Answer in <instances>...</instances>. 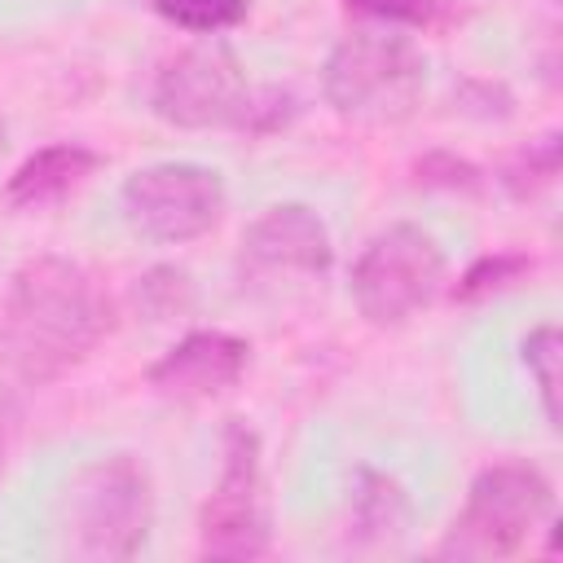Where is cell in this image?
Wrapping results in <instances>:
<instances>
[{"label":"cell","instance_id":"1","mask_svg":"<svg viewBox=\"0 0 563 563\" xmlns=\"http://www.w3.org/2000/svg\"><path fill=\"white\" fill-rule=\"evenodd\" d=\"M114 325L101 282L62 255L26 260L0 308V365L22 387H48L84 365Z\"/></svg>","mask_w":563,"mask_h":563},{"label":"cell","instance_id":"2","mask_svg":"<svg viewBox=\"0 0 563 563\" xmlns=\"http://www.w3.org/2000/svg\"><path fill=\"white\" fill-rule=\"evenodd\" d=\"M154 523L150 471L132 453H106L84 462L57 501V528L75 559L119 563L141 554Z\"/></svg>","mask_w":563,"mask_h":563},{"label":"cell","instance_id":"3","mask_svg":"<svg viewBox=\"0 0 563 563\" xmlns=\"http://www.w3.org/2000/svg\"><path fill=\"white\" fill-rule=\"evenodd\" d=\"M427 88V57L391 31L343 35L321 66V97L352 123H400Z\"/></svg>","mask_w":563,"mask_h":563},{"label":"cell","instance_id":"4","mask_svg":"<svg viewBox=\"0 0 563 563\" xmlns=\"http://www.w3.org/2000/svg\"><path fill=\"white\" fill-rule=\"evenodd\" d=\"M550 515H554V484L537 466L493 462L471 479L466 501L453 515L449 532L440 537L435 554L457 559V563L506 559L541 523H550Z\"/></svg>","mask_w":563,"mask_h":563},{"label":"cell","instance_id":"5","mask_svg":"<svg viewBox=\"0 0 563 563\" xmlns=\"http://www.w3.org/2000/svg\"><path fill=\"white\" fill-rule=\"evenodd\" d=\"M352 303L356 312L378 325H405L422 308H431L444 290V251L418 224H387L365 242L352 264Z\"/></svg>","mask_w":563,"mask_h":563},{"label":"cell","instance_id":"6","mask_svg":"<svg viewBox=\"0 0 563 563\" xmlns=\"http://www.w3.org/2000/svg\"><path fill=\"white\" fill-rule=\"evenodd\" d=\"M255 88L238 62V53L220 40L189 44L172 53L150 88V106L172 128H246Z\"/></svg>","mask_w":563,"mask_h":563},{"label":"cell","instance_id":"7","mask_svg":"<svg viewBox=\"0 0 563 563\" xmlns=\"http://www.w3.org/2000/svg\"><path fill=\"white\" fill-rule=\"evenodd\" d=\"M273 545L268 493L260 471V435L229 418L224 427V466L211 497L198 510V550L207 559H264Z\"/></svg>","mask_w":563,"mask_h":563},{"label":"cell","instance_id":"8","mask_svg":"<svg viewBox=\"0 0 563 563\" xmlns=\"http://www.w3.org/2000/svg\"><path fill=\"white\" fill-rule=\"evenodd\" d=\"M123 220L150 242H194L224 216V180L202 163H154L123 180Z\"/></svg>","mask_w":563,"mask_h":563},{"label":"cell","instance_id":"9","mask_svg":"<svg viewBox=\"0 0 563 563\" xmlns=\"http://www.w3.org/2000/svg\"><path fill=\"white\" fill-rule=\"evenodd\" d=\"M242 268L255 277L273 273H308L321 277L334 260V242L325 220L303 202H277L242 229Z\"/></svg>","mask_w":563,"mask_h":563},{"label":"cell","instance_id":"10","mask_svg":"<svg viewBox=\"0 0 563 563\" xmlns=\"http://www.w3.org/2000/svg\"><path fill=\"white\" fill-rule=\"evenodd\" d=\"M251 365V343L224 330H194L150 365V387L167 400H207L229 391Z\"/></svg>","mask_w":563,"mask_h":563},{"label":"cell","instance_id":"11","mask_svg":"<svg viewBox=\"0 0 563 563\" xmlns=\"http://www.w3.org/2000/svg\"><path fill=\"white\" fill-rule=\"evenodd\" d=\"M97 154L88 145H75V141H57V145H44L35 150L31 158L18 163V172L9 176L4 185V198L22 211H40V207H53L62 202L66 194H75L92 172H97Z\"/></svg>","mask_w":563,"mask_h":563},{"label":"cell","instance_id":"12","mask_svg":"<svg viewBox=\"0 0 563 563\" xmlns=\"http://www.w3.org/2000/svg\"><path fill=\"white\" fill-rule=\"evenodd\" d=\"M347 510H352L356 541H391L409 528V493L400 488V479H391L374 466H356Z\"/></svg>","mask_w":563,"mask_h":563},{"label":"cell","instance_id":"13","mask_svg":"<svg viewBox=\"0 0 563 563\" xmlns=\"http://www.w3.org/2000/svg\"><path fill=\"white\" fill-rule=\"evenodd\" d=\"M559 158H563L559 132H545V136L519 145V150L501 163L497 180H501V189H506L515 202H528V198H537L541 189L554 185V176H559Z\"/></svg>","mask_w":563,"mask_h":563},{"label":"cell","instance_id":"14","mask_svg":"<svg viewBox=\"0 0 563 563\" xmlns=\"http://www.w3.org/2000/svg\"><path fill=\"white\" fill-rule=\"evenodd\" d=\"M528 273H532V255H523V251H493V255H479V260H471L466 273L453 282V299H457V303L493 299V295L519 286Z\"/></svg>","mask_w":563,"mask_h":563},{"label":"cell","instance_id":"15","mask_svg":"<svg viewBox=\"0 0 563 563\" xmlns=\"http://www.w3.org/2000/svg\"><path fill=\"white\" fill-rule=\"evenodd\" d=\"M132 303L141 308L145 321H176V317H185L194 308V282H189L185 268L158 264V268H150V273L136 277Z\"/></svg>","mask_w":563,"mask_h":563},{"label":"cell","instance_id":"16","mask_svg":"<svg viewBox=\"0 0 563 563\" xmlns=\"http://www.w3.org/2000/svg\"><path fill=\"white\" fill-rule=\"evenodd\" d=\"M150 9L180 31L220 35V31H233L238 22H246L251 0H150Z\"/></svg>","mask_w":563,"mask_h":563},{"label":"cell","instance_id":"17","mask_svg":"<svg viewBox=\"0 0 563 563\" xmlns=\"http://www.w3.org/2000/svg\"><path fill=\"white\" fill-rule=\"evenodd\" d=\"M523 365L537 383V396H541V409H545V422L559 427V361H563V343H559V325H537L528 330L523 339Z\"/></svg>","mask_w":563,"mask_h":563},{"label":"cell","instance_id":"18","mask_svg":"<svg viewBox=\"0 0 563 563\" xmlns=\"http://www.w3.org/2000/svg\"><path fill=\"white\" fill-rule=\"evenodd\" d=\"M413 180L427 189H449V194H479L484 189V172L453 150H427L413 163Z\"/></svg>","mask_w":563,"mask_h":563},{"label":"cell","instance_id":"19","mask_svg":"<svg viewBox=\"0 0 563 563\" xmlns=\"http://www.w3.org/2000/svg\"><path fill=\"white\" fill-rule=\"evenodd\" d=\"M347 13H361L369 22H387V26H413V31H431L449 18V0H343Z\"/></svg>","mask_w":563,"mask_h":563},{"label":"cell","instance_id":"20","mask_svg":"<svg viewBox=\"0 0 563 563\" xmlns=\"http://www.w3.org/2000/svg\"><path fill=\"white\" fill-rule=\"evenodd\" d=\"M457 101H462V110L475 114V119H510V114H515V97H510L506 84H497V79H462Z\"/></svg>","mask_w":563,"mask_h":563},{"label":"cell","instance_id":"21","mask_svg":"<svg viewBox=\"0 0 563 563\" xmlns=\"http://www.w3.org/2000/svg\"><path fill=\"white\" fill-rule=\"evenodd\" d=\"M0 453H4V409H0Z\"/></svg>","mask_w":563,"mask_h":563},{"label":"cell","instance_id":"22","mask_svg":"<svg viewBox=\"0 0 563 563\" xmlns=\"http://www.w3.org/2000/svg\"><path fill=\"white\" fill-rule=\"evenodd\" d=\"M0 150H4V123H0Z\"/></svg>","mask_w":563,"mask_h":563}]
</instances>
